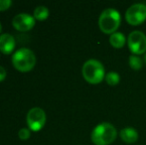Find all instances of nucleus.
Segmentation results:
<instances>
[{"label":"nucleus","mask_w":146,"mask_h":145,"mask_svg":"<svg viewBox=\"0 0 146 145\" xmlns=\"http://www.w3.org/2000/svg\"><path fill=\"white\" fill-rule=\"evenodd\" d=\"M117 136L116 128L110 122L98 124L92 131V141L96 145H110Z\"/></svg>","instance_id":"nucleus-1"},{"label":"nucleus","mask_w":146,"mask_h":145,"mask_svg":"<svg viewBox=\"0 0 146 145\" xmlns=\"http://www.w3.org/2000/svg\"><path fill=\"white\" fill-rule=\"evenodd\" d=\"M12 65L21 73H28L36 65V56L30 49L21 48L12 56Z\"/></svg>","instance_id":"nucleus-2"},{"label":"nucleus","mask_w":146,"mask_h":145,"mask_svg":"<svg viewBox=\"0 0 146 145\" xmlns=\"http://www.w3.org/2000/svg\"><path fill=\"white\" fill-rule=\"evenodd\" d=\"M121 22L119 12L114 8H108L102 12L98 18V26L100 30L106 34H110L117 30Z\"/></svg>","instance_id":"nucleus-3"},{"label":"nucleus","mask_w":146,"mask_h":145,"mask_svg":"<svg viewBox=\"0 0 146 145\" xmlns=\"http://www.w3.org/2000/svg\"><path fill=\"white\" fill-rule=\"evenodd\" d=\"M83 77L90 83H100L106 77V70L100 61L90 59L84 64L82 68Z\"/></svg>","instance_id":"nucleus-4"},{"label":"nucleus","mask_w":146,"mask_h":145,"mask_svg":"<svg viewBox=\"0 0 146 145\" xmlns=\"http://www.w3.org/2000/svg\"><path fill=\"white\" fill-rule=\"evenodd\" d=\"M46 113L40 107H33L27 113V125L32 131H40L46 123Z\"/></svg>","instance_id":"nucleus-5"},{"label":"nucleus","mask_w":146,"mask_h":145,"mask_svg":"<svg viewBox=\"0 0 146 145\" xmlns=\"http://www.w3.org/2000/svg\"><path fill=\"white\" fill-rule=\"evenodd\" d=\"M125 19L129 24L136 26L146 19V5L144 3H134L125 12Z\"/></svg>","instance_id":"nucleus-6"},{"label":"nucleus","mask_w":146,"mask_h":145,"mask_svg":"<svg viewBox=\"0 0 146 145\" xmlns=\"http://www.w3.org/2000/svg\"><path fill=\"white\" fill-rule=\"evenodd\" d=\"M128 48L134 55H140L146 51V35L143 32L134 30L127 38Z\"/></svg>","instance_id":"nucleus-7"},{"label":"nucleus","mask_w":146,"mask_h":145,"mask_svg":"<svg viewBox=\"0 0 146 145\" xmlns=\"http://www.w3.org/2000/svg\"><path fill=\"white\" fill-rule=\"evenodd\" d=\"M36 19L34 16H31L27 13H20L17 14L12 20V25L17 31L20 32H27L32 29L35 26Z\"/></svg>","instance_id":"nucleus-8"},{"label":"nucleus","mask_w":146,"mask_h":145,"mask_svg":"<svg viewBox=\"0 0 146 145\" xmlns=\"http://www.w3.org/2000/svg\"><path fill=\"white\" fill-rule=\"evenodd\" d=\"M16 46L15 39L10 34H2L0 35V52L4 55H10L14 51Z\"/></svg>","instance_id":"nucleus-9"},{"label":"nucleus","mask_w":146,"mask_h":145,"mask_svg":"<svg viewBox=\"0 0 146 145\" xmlns=\"http://www.w3.org/2000/svg\"><path fill=\"white\" fill-rule=\"evenodd\" d=\"M119 136L125 143L132 144L136 142L137 139H138V132L135 128L131 127V126H126V127L122 128L120 130Z\"/></svg>","instance_id":"nucleus-10"},{"label":"nucleus","mask_w":146,"mask_h":145,"mask_svg":"<svg viewBox=\"0 0 146 145\" xmlns=\"http://www.w3.org/2000/svg\"><path fill=\"white\" fill-rule=\"evenodd\" d=\"M125 41H126L125 36L123 35L121 32H114V33H112L110 37V45L116 49L122 48L125 44Z\"/></svg>","instance_id":"nucleus-11"},{"label":"nucleus","mask_w":146,"mask_h":145,"mask_svg":"<svg viewBox=\"0 0 146 145\" xmlns=\"http://www.w3.org/2000/svg\"><path fill=\"white\" fill-rule=\"evenodd\" d=\"M49 17V10L46 6H38L34 10V18L39 21H44Z\"/></svg>","instance_id":"nucleus-12"},{"label":"nucleus","mask_w":146,"mask_h":145,"mask_svg":"<svg viewBox=\"0 0 146 145\" xmlns=\"http://www.w3.org/2000/svg\"><path fill=\"white\" fill-rule=\"evenodd\" d=\"M128 64L133 70H140L143 66V61L138 55H131L128 59Z\"/></svg>","instance_id":"nucleus-13"},{"label":"nucleus","mask_w":146,"mask_h":145,"mask_svg":"<svg viewBox=\"0 0 146 145\" xmlns=\"http://www.w3.org/2000/svg\"><path fill=\"white\" fill-rule=\"evenodd\" d=\"M120 81V75L116 72H108L106 75V81L110 85H115Z\"/></svg>","instance_id":"nucleus-14"},{"label":"nucleus","mask_w":146,"mask_h":145,"mask_svg":"<svg viewBox=\"0 0 146 145\" xmlns=\"http://www.w3.org/2000/svg\"><path fill=\"white\" fill-rule=\"evenodd\" d=\"M18 136L21 140H27L30 138L31 132L29 128H21L18 132Z\"/></svg>","instance_id":"nucleus-15"},{"label":"nucleus","mask_w":146,"mask_h":145,"mask_svg":"<svg viewBox=\"0 0 146 145\" xmlns=\"http://www.w3.org/2000/svg\"><path fill=\"white\" fill-rule=\"evenodd\" d=\"M12 5L11 0H0V11H6Z\"/></svg>","instance_id":"nucleus-16"},{"label":"nucleus","mask_w":146,"mask_h":145,"mask_svg":"<svg viewBox=\"0 0 146 145\" xmlns=\"http://www.w3.org/2000/svg\"><path fill=\"white\" fill-rule=\"evenodd\" d=\"M6 77V70L2 66H0V81H3Z\"/></svg>","instance_id":"nucleus-17"},{"label":"nucleus","mask_w":146,"mask_h":145,"mask_svg":"<svg viewBox=\"0 0 146 145\" xmlns=\"http://www.w3.org/2000/svg\"><path fill=\"white\" fill-rule=\"evenodd\" d=\"M2 32V26H1V24H0V33Z\"/></svg>","instance_id":"nucleus-18"},{"label":"nucleus","mask_w":146,"mask_h":145,"mask_svg":"<svg viewBox=\"0 0 146 145\" xmlns=\"http://www.w3.org/2000/svg\"><path fill=\"white\" fill-rule=\"evenodd\" d=\"M144 61H145V63H146V54H145V56H144Z\"/></svg>","instance_id":"nucleus-19"}]
</instances>
